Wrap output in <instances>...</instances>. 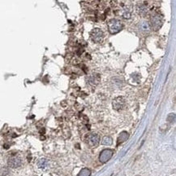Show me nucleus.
<instances>
[{
    "instance_id": "f257e3e1",
    "label": "nucleus",
    "mask_w": 176,
    "mask_h": 176,
    "mask_svg": "<svg viewBox=\"0 0 176 176\" xmlns=\"http://www.w3.org/2000/svg\"><path fill=\"white\" fill-rule=\"evenodd\" d=\"M123 27V25L122 24V22L117 19H112L108 24V29L110 34H117L121 30Z\"/></svg>"
},
{
    "instance_id": "f03ea898",
    "label": "nucleus",
    "mask_w": 176,
    "mask_h": 176,
    "mask_svg": "<svg viewBox=\"0 0 176 176\" xmlns=\"http://www.w3.org/2000/svg\"><path fill=\"white\" fill-rule=\"evenodd\" d=\"M90 36H91L93 42L96 43H102L103 41L104 33L101 29L95 28L92 30Z\"/></svg>"
},
{
    "instance_id": "7ed1b4c3",
    "label": "nucleus",
    "mask_w": 176,
    "mask_h": 176,
    "mask_svg": "<svg viewBox=\"0 0 176 176\" xmlns=\"http://www.w3.org/2000/svg\"><path fill=\"white\" fill-rule=\"evenodd\" d=\"M113 154H114V151L111 149H104L99 155V161H101V163H106L109 160H110Z\"/></svg>"
},
{
    "instance_id": "20e7f679",
    "label": "nucleus",
    "mask_w": 176,
    "mask_h": 176,
    "mask_svg": "<svg viewBox=\"0 0 176 176\" xmlns=\"http://www.w3.org/2000/svg\"><path fill=\"white\" fill-rule=\"evenodd\" d=\"M126 102H125V99L123 97H117L115 99L113 100L112 105L113 108L116 110V111H119L123 109V108L125 107Z\"/></svg>"
},
{
    "instance_id": "39448f33",
    "label": "nucleus",
    "mask_w": 176,
    "mask_h": 176,
    "mask_svg": "<svg viewBox=\"0 0 176 176\" xmlns=\"http://www.w3.org/2000/svg\"><path fill=\"white\" fill-rule=\"evenodd\" d=\"M22 164L21 158L18 157V156H13L8 159L7 161V165L8 166L11 168H17V167L20 166Z\"/></svg>"
},
{
    "instance_id": "423d86ee",
    "label": "nucleus",
    "mask_w": 176,
    "mask_h": 176,
    "mask_svg": "<svg viewBox=\"0 0 176 176\" xmlns=\"http://www.w3.org/2000/svg\"><path fill=\"white\" fill-rule=\"evenodd\" d=\"M86 141H87L89 146H96L98 144V143L100 141V137H99V135L97 134L92 133V134H89L87 136Z\"/></svg>"
},
{
    "instance_id": "0eeeda50",
    "label": "nucleus",
    "mask_w": 176,
    "mask_h": 176,
    "mask_svg": "<svg viewBox=\"0 0 176 176\" xmlns=\"http://www.w3.org/2000/svg\"><path fill=\"white\" fill-rule=\"evenodd\" d=\"M128 137H129V135H128V132L123 131L122 133H120V135H118V139H117V144H118V145L121 144L122 143L125 142V141L128 139Z\"/></svg>"
},
{
    "instance_id": "6e6552de",
    "label": "nucleus",
    "mask_w": 176,
    "mask_h": 176,
    "mask_svg": "<svg viewBox=\"0 0 176 176\" xmlns=\"http://www.w3.org/2000/svg\"><path fill=\"white\" fill-rule=\"evenodd\" d=\"M37 166L41 169H45L48 166V161L46 159H45V158H42L37 162Z\"/></svg>"
},
{
    "instance_id": "1a4fd4ad",
    "label": "nucleus",
    "mask_w": 176,
    "mask_h": 176,
    "mask_svg": "<svg viewBox=\"0 0 176 176\" xmlns=\"http://www.w3.org/2000/svg\"><path fill=\"white\" fill-rule=\"evenodd\" d=\"M102 144H104V145H111L113 143V139L110 136H105L103 139H102Z\"/></svg>"
},
{
    "instance_id": "9d476101",
    "label": "nucleus",
    "mask_w": 176,
    "mask_h": 176,
    "mask_svg": "<svg viewBox=\"0 0 176 176\" xmlns=\"http://www.w3.org/2000/svg\"><path fill=\"white\" fill-rule=\"evenodd\" d=\"M91 175V170L88 168H84L80 171L77 176H90Z\"/></svg>"
},
{
    "instance_id": "9b49d317",
    "label": "nucleus",
    "mask_w": 176,
    "mask_h": 176,
    "mask_svg": "<svg viewBox=\"0 0 176 176\" xmlns=\"http://www.w3.org/2000/svg\"><path fill=\"white\" fill-rule=\"evenodd\" d=\"M96 79H100V77H99V76L98 75H93V76H91V77H89V83L92 84V85H96V84H97L98 82H96Z\"/></svg>"
},
{
    "instance_id": "f8f14e48",
    "label": "nucleus",
    "mask_w": 176,
    "mask_h": 176,
    "mask_svg": "<svg viewBox=\"0 0 176 176\" xmlns=\"http://www.w3.org/2000/svg\"><path fill=\"white\" fill-rule=\"evenodd\" d=\"M137 10H138V13H139V14H140V15L145 14V13H146L145 7L143 6V5H139V6H138V7H137Z\"/></svg>"
},
{
    "instance_id": "ddd939ff",
    "label": "nucleus",
    "mask_w": 176,
    "mask_h": 176,
    "mask_svg": "<svg viewBox=\"0 0 176 176\" xmlns=\"http://www.w3.org/2000/svg\"><path fill=\"white\" fill-rule=\"evenodd\" d=\"M123 15V17L125 19H130L131 15V11L129 9H125Z\"/></svg>"
},
{
    "instance_id": "4468645a",
    "label": "nucleus",
    "mask_w": 176,
    "mask_h": 176,
    "mask_svg": "<svg viewBox=\"0 0 176 176\" xmlns=\"http://www.w3.org/2000/svg\"><path fill=\"white\" fill-rule=\"evenodd\" d=\"M175 115L174 114V113H170V114H169L168 117H167V121L170 122H172L175 121Z\"/></svg>"
}]
</instances>
